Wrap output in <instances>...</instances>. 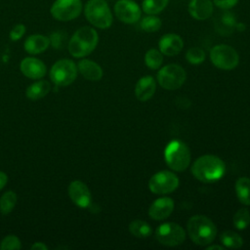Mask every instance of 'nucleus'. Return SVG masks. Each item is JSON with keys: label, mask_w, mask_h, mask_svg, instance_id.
<instances>
[{"label": "nucleus", "mask_w": 250, "mask_h": 250, "mask_svg": "<svg viewBox=\"0 0 250 250\" xmlns=\"http://www.w3.org/2000/svg\"><path fill=\"white\" fill-rule=\"evenodd\" d=\"M226 172L224 161L218 156L206 154L197 158L191 166L192 175L200 182L214 183L219 181Z\"/></svg>", "instance_id": "1"}, {"label": "nucleus", "mask_w": 250, "mask_h": 250, "mask_svg": "<svg viewBox=\"0 0 250 250\" xmlns=\"http://www.w3.org/2000/svg\"><path fill=\"white\" fill-rule=\"evenodd\" d=\"M98 42L99 35L97 31L93 27L82 26L71 36L67 45L68 52L75 58H83L95 50Z\"/></svg>", "instance_id": "2"}, {"label": "nucleus", "mask_w": 250, "mask_h": 250, "mask_svg": "<svg viewBox=\"0 0 250 250\" xmlns=\"http://www.w3.org/2000/svg\"><path fill=\"white\" fill-rule=\"evenodd\" d=\"M188 232L190 239L197 245L211 243L217 234L215 224L206 216L195 215L188 222Z\"/></svg>", "instance_id": "3"}, {"label": "nucleus", "mask_w": 250, "mask_h": 250, "mask_svg": "<svg viewBox=\"0 0 250 250\" xmlns=\"http://www.w3.org/2000/svg\"><path fill=\"white\" fill-rule=\"evenodd\" d=\"M87 21L94 26L105 29L112 24V13L105 0H89L84 7Z\"/></svg>", "instance_id": "4"}, {"label": "nucleus", "mask_w": 250, "mask_h": 250, "mask_svg": "<svg viewBox=\"0 0 250 250\" xmlns=\"http://www.w3.org/2000/svg\"><path fill=\"white\" fill-rule=\"evenodd\" d=\"M164 157L167 165L177 172L186 170L190 163L189 148L180 140H173L166 146Z\"/></svg>", "instance_id": "5"}, {"label": "nucleus", "mask_w": 250, "mask_h": 250, "mask_svg": "<svg viewBox=\"0 0 250 250\" xmlns=\"http://www.w3.org/2000/svg\"><path fill=\"white\" fill-rule=\"evenodd\" d=\"M77 65L68 59L55 62L50 70V78L57 86H68L77 76Z\"/></svg>", "instance_id": "6"}, {"label": "nucleus", "mask_w": 250, "mask_h": 250, "mask_svg": "<svg viewBox=\"0 0 250 250\" xmlns=\"http://www.w3.org/2000/svg\"><path fill=\"white\" fill-rule=\"evenodd\" d=\"M210 59L216 67L224 70L233 69L239 62L237 52L232 47L226 44L214 46L210 51Z\"/></svg>", "instance_id": "7"}, {"label": "nucleus", "mask_w": 250, "mask_h": 250, "mask_svg": "<svg viewBox=\"0 0 250 250\" xmlns=\"http://www.w3.org/2000/svg\"><path fill=\"white\" fill-rule=\"evenodd\" d=\"M186 71L178 64L171 63L162 67L157 73V81L167 90L179 89L186 81Z\"/></svg>", "instance_id": "8"}, {"label": "nucleus", "mask_w": 250, "mask_h": 250, "mask_svg": "<svg viewBox=\"0 0 250 250\" xmlns=\"http://www.w3.org/2000/svg\"><path fill=\"white\" fill-rule=\"evenodd\" d=\"M81 12V0H56L50 9L52 17L60 21H72L76 19Z\"/></svg>", "instance_id": "9"}, {"label": "nucleus", "mask_w": 250, "mask_h": 250, "mask_svg": "<svg viewBox=\"0 0 250 250\" xmlns=\"http://www.w3.org/2000/svg\"><path fill=\"white\" fill-rule=\"evenodd\" d=\"M155 236L158 242L165 246H177L185 241L186 233L180 225L165 223L156 229Z\"/></svg>", "instance_id": "10"}, {"label": "nucleus", "mask_w": 250, "mask_h": 250, "mask_svg": "<svg viewBox=\"0 0 250 250\" xmlns=\"http://www.w3.org/2000/svg\"><path fill=\"white\" fill-rule=\"evenodd\" d=\"M179 186V179L173 172L160 171L154 174L149 182V190L155 194H166L174 191Z\"/></svg>", "instance_id": "11"}, {"label": "nucleus", "mask_w": 250, "mask_h": 250, "mask_svg": "<svg viewBox=\"0 0 250 250\" xmlns=\"http://www.w3.org/2000/svg\"><path fill=\"white\" fill-rule=\"evenodd\" d=\"M117 19L125 23H135L141 18V8L133 0H118L114 5Z\"/></svg>", "instance_id": "12"}, {"label": "nucleus", "mask_w": 250, "mask_h": 250, "mask_svg": "<svg viewBox=\"0 0 250 250\" xmlns=\"http://www.w3.org/2000/svg\"><path fill=\"white\" fill-rule=\"evenodd\" d=\"M68 195L72 202L80 207L87 208L90 206L92 197L88 187L81 181H73L68 186Z\"/></svg>", "instance_id": "13"}, {"label": "nucleus", "mask_w": 250, "mask_h": 250, "mask_svg": "<svg viewBox=\"0 0 250 250\" xmlns=\"http://www.w3.org/2000/svg\"><path fill=\"white\" fill-rule=\"evenodd\" d=\"M21 73L31 79H40L45 76L47 68L45 63L36 58L27 57L21 62L20 65Z\"/></svg>", "instance_id": "14"}, {"label": "nucleus", "mask_w": 250, "mask_h": 250, "mask_svg": "<svg viewBox=\"0 0 250 250\" xmlns=\"http://www.w3.org/2000/svg\"><path fill=\"white\" fill-rule=\"evenodd\" d=\"M158 46L160 52L163 55L172 57L178 55L182 51L184 47V41L178 34L168 33L160 38Z\"/></svg>", "instance_id": "15"}, {"label": "nucleus", "mask_w": 250, "mask_h": 250, "mask_svg": "<svg viewBox=\"0 0 250 250\" xmlns=\"http://www.w3.org/2000/svg\"><path fill=\"white\" fill-rule=\"evenodd\" d=\"M174 209V201L170 197H161L156 199L148 209L150 218L156 221L164 220L171 215Z\"/></svg>", "instance_id": "16"}, {"label": "nucleus", "mask_w": 250, "mask_h": 250, "mask_svg": "<svg viewBox=\"0 0 250 250\" xmlns=\"http://www.w3.org/2000/svg\"><path fill=\"white\" fill-rule=\"evenodd\" d=\"M214 4L211 0H190L188 4L189 15L198 21H204L213 14Z\"/></svg>", "instance_id": "17"}, {"label": "nucleus", "mask_w": 250, "mask_h": 250, "mask_svg": "<svg viewBox=\"0 0 250 250\" xmlns=\"http://www.w3.org/2000/svg\"><path fill=\"white\" fill-rule=\"evenodd\" d=\"M156 89V83L152 76L146 75L139 79L135 86V96L141 102L149 100Z\"/></svg>", "instance_id": "18"}, {"label": "nucleus", "mask_w": 250, "mask_h": 250, "mask_svg": "<svg viewBox=\"0 0 250 250\" xmlns=\"http://www.w3.org/2000/svg\"><path fill=\"white\" fill-rule=\"evenodd\" d=\"M49 45L50 40L47 36L42 34H33L25 39L23 48L28 54L36 55L46 51Z\"/></svg>", "instance_id": "19"}, {"label": "nucleus", "mask_w": 250, "mask_h": 250, "mask_svg": "<svg viewBox=\"0 0 250 250\" xmlns=\"http://www.w3.org/2000/svg\"><path fill=\"white\" fill-rule=\"evenodd\" d=\"M77 69L81 73V75L91 81H98L103 77V69L102 67L91 60H82L77 64Z\"/></svg>", "instance_id": "20"}, {"label": "nucleus", "mask_w": 250, "mask_h": 250, "mask_svg": "<svg viewBox=\"0 0 250 250\" xmlns=\"http://www.w3.org/2000/svg\"><path fill=\"white\" fill-rule=\"evenodd\" d=\"M51 91V84L46 80H39L26 89V97L31 101H36L44 98Z\"/></svg>", "instance_id": "21"}, {"label": "nucleus", "mask_w": 250, "mask_h": 250, "mask_svg": "<svg viewBox=\"0 0 250 250\" xmlns=\"http://www.w3.org/2000/svg\"><path fill=\"white\" fill-rule=\"evenodd\" d=\"M235 192L237 199L244 205H250V179L239 178L235 183Z\"/></svg>", "instance_id": "22"}, {"label": "nucleus", "mask_w": 250, "mask_h": 250, "mask_svg": "<svg viewBox=\"0 0 250 250\" xmlns=\"http://www.w3.org/2000/svg\"><path fill=\"white\" fill-rule=\"evenodd\" d=\"M129 231L132 235L139 237V238H145L151 234V228L150 226L142 220H134L129 225Z\"/></svg>", "instance_id": "23"}, {"label": "nucleus", "mask_w": 250, "mask_h": 250, "mask_svg": "<svg viewBox=\"0 0 250 250\" xmlns=\"http://www.w3.org/2000/svg\"><path fill=\"white\" fill-rule=\"evenodd\" d=\"M221 242L228 248L237 249L240 248L243 244V240L240 235L232 230H225L220 235Z\"/></svg>", "instance_id": "24"}, {"label": "nucleus", "mask_w": 250, "mask_h": 250, "mask_svg": "<svg viewBox=\"0 0 250 250\" xmlns=\"http://www.w3.org/2000/svg\"><path fill=\"white\" fill-rule=\"evenodd\" d=\"M169 0H143L142 9L147 15H157L168 5Z\"/></svg>", "instance_id": "25"}, {"label": "nucleus", "mask_w": 250, "mask_h": 250, "mask_svg": "<svg viewBox=\"0 0 250 250\" xmlns=\"http://www.w3.org/2000/svg\"><path fill=\"white\" fill-rule=\"evenodd\" d=\"M16 203H17V194L12 190L5 192L0 198L1 213L4 215L11 213L14 207L16 206Z\"/></svg>", "instance_id": "26"}, {"label": "nucleus", "mask_w": 250, "mask_h": 250, "mask_svg": "<svg viewBox=\"0 0 250 250\" xmlns=\"http://www.w3.org/2000/svg\"><path fill=\"white\" fill-rule=\"evenodd\" d=\"M141 28L146 32H155L161 27V20L154 16V15H148L142 19L141 21Z\"/></svg>", "instance_id": "27"}, {"label": "nucleus", "mask_w": 250, "mask_h": 250, "mask_svg": "<svg viewBox=\"0 0 250 250\" xmlns=\"http://www.w3.org/2000/svg\"><path fill=\"white\" fill-rule=\"evenodd\" d=\"M162 53L156 49H150L146 53L145 62L151 69H157L162 63Z\"/></svg>", "instance_id": "28"}, {"label": "nucleus", "mask_w": 250, "mask_h": 250, "mask_svg": "<svg viewBox=\"0 0 250 250\" xmlns=\"http://www.w3.org/2000/svg\"><path fill=\"white\" fill-rule=\"evenodd\" d=\"M233 225L238 229H246L250 224V213L246 208L239 209L233 216Z\"/></svg>", "instance_id": "29"}, {"label": "nucleus", "mask_w": 250, "mask_h": 250, "mask_svg": "<svg viewBox=\"0 0 250 250\" xmlns=\"http://www.w3.org/2000/svg\"><path fill=\"white\" fill-rule=\"evenodd\" d=\"M186 58H187V61L191 64H200L205 60V53L202 49L193 47L187 52Z\"/></svg>", "instance_id": "30"}, {"label": "nucleus", "mask_w": 250, "mask_h": 250, "mask_svg": "<svg viewBox=\"0 0 250 250\" xmlns=\"http://www.w3.org/2000/svg\"><path fill=\"white\" fill-rule=\"evenodd\" d=\"M21 243L18 236L10 234L5 236L1 243H0V249L2 250H18L21 249Z\"/></svg>", "instance_id": "31"}, {"label": "nucleus", "mask_w": 250, "mask_h": 250, "mask_svg": "<svg viewBox=\"0 0 250 250\" xmlns=\"http://www.w3.org/2000/svg\"><path fill=\"white\" fill-rule=\"evenodd\" d=\"M65 39H66V35L64 32L62 31H56L53 32L49 38L50 40V44L56 48V49H60L62 48V46L64 45L65 43Z\"/></svg>", "instance_id": "32"}, {"label": "nucleus", "mask_w": 250, "mask_h": 250, "mask_svg": "<svg viewBox=\"0 0 250 250\" xmlns=\"http://www.w3.org/2000/svg\"><path fill=\"white\" fill-rule=\"evenodd\" d=\"M25 33V26L22 23H18L13 26V28L10 31V38L13 41L20 40L23 34Z\"/></svg>", "instance_id": "33"}, {"label": "nucleus", "mask_w": 250, "mask_h": 250, "mask_svg": "<svg viewBox=\"0 0 250 250\" xmlns=\"http://www.w3.org/2000/svg\"><path fill=\"white\" fill-rule=\"evenodd\" d=\"M239 0H213V4L215 6L224 9V10H229L232 7H234Z\"/></svg>", "instance_id": "34"}, {"label": "nucleus", "mask_w": 250, "mask_h": 250, "mask_svg": "<svg viewBox=\"0 0 250 250\" xmlns=\"http://www.w3.org/2000/svg\"><path fill=\"white\" fill-rule=\"evenodd\" d=\"M7 182H8V176L4 172L0 171V190L6 186Z\"/></svg>", "instance_id": "35"}, {"label": "nucleus", "mask_w": 250, "mask_h": 250, "mask_svg": "<svg viewBox=\"0 0 250 250\" xmlns=\"http://www.w3.org/2000/svg\"><path fill=\"white\" fill-rule=\"evenodd\" d=\"M31 249H33V250H47L48 246L46 244H44L43 242H35L31 246Z\"/></svg>", "instance_id": "36"}, {"label": "nucleus", "mask_w": 250, "mask_h": 250, "mask_svg": "<svg viewBox=\"0 0 250 250\" xmlns=\"http://www.w3.org/2000/svg\"><path fill=\"white\" fill-rule=\"evenodd\" d=\"M213 249H218V250H224L223 246H219V245H211V246H207L206 250H213Z\"/></svg>", "instance_id": "37"}]
</instances>
